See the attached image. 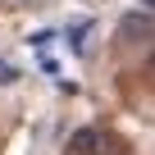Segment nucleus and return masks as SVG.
Here are the masks:
<instances>
[{"label":"nucleus","mask_w":155,"mask_h":155,"mask_svg":"<svg viewBox=\"0 0 155 155\" xmlns=\"http://www.w3.org/2000/svg\"><path fill=\"white\" fill-rule=\"evenodd\" d=\"M119 37H123L128 46H146V41H155V14H141V9L123 14V18H119Z\"/></svg>","instance_id":"obj_2"},{"label":"nucleus","mask_w":155,"mask_h":155,"mask_svg":"<svg viewBox=\"0 0 155 155\" xmlns=\"http://www.w3.org/2000/svg\"><path fill=\"white\" fill-rule=\"evenodd\" d=\"M68 150L73 155H114V137L105 128H78L68 137Z\"/></svg>","instance_id":"obj_1"},{"label":"nucleus","mask_w":155,"mask_h":155,"mask_svg":"<svg viewBox=\"0 0 155 155\" xmlns=\"http://www.w3.org/2000/svg\"><path fill=\"white\" fill-rule=\"evenodd\" d=\"M150 78H155V50H150Z\"/></svg>","instance_id":"obj_4"},{"label":"nucleus","mask_w":155,"mask_h":155,"mask_svg":"<svg viewBox=\"0 0 155 155\" xmlns=\"http://www.w3.org/2000/svg\"><path fill=\"white\" fill-rule=\"evenodd\" d=\"M146 5H150V9H155V0H146Z\"/></svg>","instance_id":"obj_5"},{"label":"nucleus","mask_w":155,"mask_h":155,"mask_svg":"<svg viewBox=\"0 0 155 155\" xmlns=\"http://www.w3.org/2000/svg\"><path fill=\"white\" fill-rule=\"evenodd\" d=\"M14 78H18V68H14L9 59H0V82H5V87H9V82H14Z\"/></svg>","instance_id":"obj_3"}]
</instances>
